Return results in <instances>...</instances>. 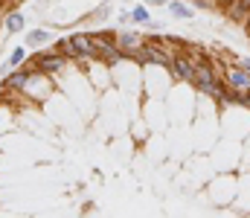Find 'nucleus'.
<instances>
[{
  "instance_id": "1",
  "label": "nucleus",
  "mask_w": 250,
  "mask_h": 218,
  "mask_svg": "<svg viewBox=\"0 0 250 218\" xmlns=\"http://www.w3.org/2000/svg\"><path fill=\"white\" fill-rule=\"evenodd\" d=\"M93 44H96V53H99L96 61H102L105 67H114V64H120L125 59L123 50L117 47V32H114V29H99V32H93Z\"/></svg>"
},
{
  "instance_id": "2",
  "label": "nucleus",
  "mask_w": 250,
  "mask_h": 218,
  "mask_svg": "<svg viewBox=\"0 0 250 218\" xmlns=\"http://www.w3.org/2000/svg\"><path fill=\"white\" fill-rule=\"evenodd\" d=\"M67 56H64L59 47H50V50H44V53H38L35 59H32V67L35 73H41V76H56V73H62L67 67Z\"/></svg>"
},
{
  "instance_id": "3",
  "label": "nucleus",
  "mask_w": 250,
  "mask_h": 218,
  "mask_svg": "<svg viewBox=\"0 0 250 218\" xmlns=\"http://www.w3.org/2000/svg\"><path fill=\"white\" fill-rule=\"evenodd\" d=\"M35 79V67H18V70H9L0 81V93H21L26 90V84Z\"/></svg>"
},
{
  "instance_id": "4",
  "label": "nucleus",
  "mask_w": 250,
  "mask_h": 218,
  "mask_svg": "<svg viewBox=\"0 0 250 218\" xmlns=\"http://www.w3.org/2000/svg\"><path fill=\"white\" fill-rule=\"evenodd\" d=\"M195 64H198V59H192L187 50H181V53H175V61H172V79L175 81H184V84H192V79H195Z\"/></svg>"
},
{
  "instance_id": "5",
  "label": "nucleus",
  "mask_w": 250,
  "mask_h": 218,
  "mask_svg": "<svg viewBox=\"0 0 250 218\" xmlns=\"http://www.w3.org/2000/svg\"><path fill=\"white\" fill-rule=\"evenodd\" d=\"M221 73H224V81H227L236 93H245V90H250V70L242 64V61L227 64Z\"/></svg>"
},
{
  "instance_id": "6",
  "label": "nucleus",
  "mask_w": 250,
  "mask_h": 218,
  "mask_svg": "<svg viewBox=\"0 0 250 218\" xmlns=\"http://www.w3.org/2000/svg\"><path fill=\"white\" fill-rule=\"evenodd\" d=\"M143 44H146V38L137 32V29H117V47L123 50L125 59H134V53H140L143 50Z\"/></svg>"
},
{
  "instance_id": "7",
  "label": "nucleus",
  "mask_w": 250,
  "mask_h": 218,
  "mask_svg": "<svg viewBox=\"0 0 250 218\" xmlns=\"http://www.w3.org/2000/svg\"><path fill=\"white\" fill-rule=\"evenodd\" d=\"M67 41L84 56V61H87V59H99L96 44H93V32H73V35H67Z\"/></svg>"
},
{
  "instance_id": "8",
  "label": "nucleus",
  "mask_w": 250,
  "mask_h": 218,
  "mask_svg": "<svg viewBox=\"0 0 250 218\" xmlns=\"http://www.w3.org/2000/svg\"><path fill=\"white\" fill-rule=\"evenodd\" d=\"M250 12V0H233L227 9H224V18L230 20V23H242L245 18H248Z\"/></svg>"
},
{
  "instance_id": "9",
  "label": "nucleus",
  "mask_w": 250,
  "mask_h": 218,
  "mask_svg": "<svg viewBox=\"0 0 250 218\" xmlns=\"http://www.w3.org/2000/svg\"><path fill=\"white\" fill-rule=\"evenodd\" d=\"M166 6H169V15L178 18V20H192L195 18V6L187 3V0H169Z\"/></svg>"
},
{
  "instance_id": "10",
  "label": "nucleus",
  "mask_w": 250,
  "mask_h": 218,
  "mask_svg": "<svg viewBox=\"0 0 250 218\" xmlns=\"http://www.w3.org/2000/svg\"><path fill=\"white\" fill-rule=\"evenodd\" d=\"M41 44H50V32L47 29H29L26 32V47H41Z\"/></svg>"
},
{
  "instance_id": "11",
  "label": "nucleus",
  "mask_w": 250,
  "mask_h": 218,
  "mask_svg": "<svg viewBox=\"0 0 250 218\" xmlns=\"http://www.w3.org/2000/svg\"><path fill=\"white\" fill-rule=\"evenodd\" d=\"M131 20L140 23V26H148V23H151V12H148V6H143V3L134 6V9H131Z\"/></svg>"
},
{
  "instance_id": "12",
  "label": "nucleus",
  "mask_w": 250,
  "mask_h": 218,
  "mask_svg": "<svg viewBox=\"0 0 250 218\" xmlns=\"http://www.w3.org/2000/svg\"><path fill=\"white\" fill-rule=\"evenodd\" d=\"M6 32H21L23 29V23H26V18L21 15V12H12V15H6Z\"/></svg>"
},
{
  "instance_id": "13",
  "label": "nucleus",
  "mask_w": 250,
  "mask_h": 218,
  "mask_svg": "<svg viewBox=\"0 0 250 218\" xmlns=\"http://www.w3.org/2000/svg\"><path fill=\"white\" fill-rule=\"evenodd\" d=\"M56 47L62 50V53L67 56V59H70V61H84V56H82V53H79V50H76V47H73V44H70L67 38H62V41H59Z\"/></svg>"
},
{
  "instance_id": "14",
  "label": "nucleus",
  "mask_w": 250,
  "mask_h": 218,
  "mask_svg": "<svg viewBox=\"0 0 250 218\" xmlns=\"http://www.w3.org/2000/svg\"><path fill=\"white\" fill-rule=\"evenodd\" d=\"M23 61H26V44L12 50V56H9V64H6V67H21Z\"/></svg>"
},
{
  "instance_id": "15",
  "label": "nucleus",
  "mask_w": 250,
  "mask_h": 218,
  "mask_svg": "<svg viewBox=\"0 0 250 218\" xmlns=\"http://www.w3.org/2000/svg\"><path fill=\"white\" fill-rule=\"evenodd\" d=\"M108 15H111V3L105 0V3L99 6V9H93V12H90V20H96V23H102V20H105Z\"/></svg>"
},
{
  "instance_id": "16",
  "label": "nucleus",
  "mask_w": 250,
  "mask_h": 218,
  "mask_svg": "<svg viewBox=\"0 0 250 218\" xmlns=\"http://www.w3.org/2000/svg\"><path fill=\"white\" fill-rule=\"evenodd\" d=\"M117 23H120V26H128V23H134V20H131V12H120V15H117Z\"/></svg>"
},
{
  "instance_id": "17",
  "label": "nucleus",
  "mask_w": 250,
  "mask_h": 218,
  "mask_svg": "<svg viewBox=\"0 0 250 218\" xmlns=\"http://www.w3.org/2000/svg\"><path fill=\"white\" fill-rule=\"evenodd\" d=\"M239 105H245L250 111V90H245V93H239Z\"/></svg>"
},
{
  "instance_id": "18",
  "label": "nucleus",
  "mask_w": 250,
  "mask_h": 218,
  "mask_svg": "<svg viewBox=\"0 0 250 218\" xmlns=\"http://www.w3.org/2000/svg\"><path fill=\"white\" fill-rule=\"evenodd\" d=\"M242 29H245V35H248V38H250V12H248V18L242 20Z\"/></svg>"
},
{
  "instance_id": "19",
  "label": "nucleus",
  "mask_w": 250,
  "mask_h": 218,
  "mask_svg": "<svg viewBox=\"0 0 250 218\" xmlns=\"http://www.w3.org/2000/svg\"><path fill=\"white\" fill-rule=\"evenodd\" d=\"M230 3H233V0H215V6H218V9H221V12H224V9H227V6H230Z\"/></svg>"
},
{
  "instance_id": "20",
  "label": "nucleus",
  "mask_w": 250,
  "mask_h": 218,
  "mask_svg": "<svg viewBox=\"0 0 250 218\" xmlns=\"http://www.w3.org/2000/svg\"><path fill=\"white\" fill-rule=\"evenodd\" d=\"M151 6H166V0H148Z\"/></svg>"
},
{
  "instance_id": "21",
  "label": "nucleus",
  "mask_w": 250,
  "mask_h": 218,
  "mask_svg": "<svg viewBox=\"0 0 250 218\" xmlns=\"http://www.w3.org/2000/svg\"><path fill=\"white\" fill-rule=\"evenodd\" d=\"M242 64H245V67L250 70V56H245V59H242Z\"/></svg>"
}]
</instances>
